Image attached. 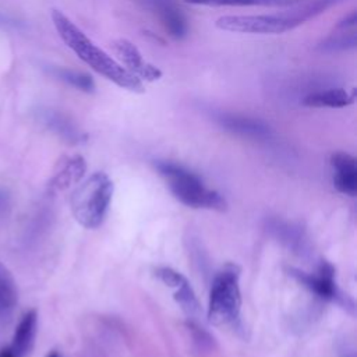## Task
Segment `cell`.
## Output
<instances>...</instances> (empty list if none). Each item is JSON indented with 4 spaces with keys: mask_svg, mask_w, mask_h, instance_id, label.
Wrapping results in <instances>:
<instances>
[{
    "mask_svg": "<svg viewBox=\"0 0 357 357\" xmlns=\"http://www.w3.org/2000/svg\"><path fill=\"white\" fill-rule=\"evenodd\" d=\"M52 21L63 42L91 68L114 82L120 88L134 92H142V82L107 53L98 47L74 22H71L61 11L52 10Z\"/></svg>",
    "mask_w": 357,
    "mask_h": 357,
    "instance_id": "cell-1",
    "label": "cell"
},
{
    "mask_svg": "<svg viewBox=\"0 0 357 357\" xmlns=\"http://www.w3.org/2000/svg\"><path fill=\"white\" fill-rule=\"evenodd\" d=\"M113 195V183L103 172H96L81 183L70 198V206L75 220L86 227H99L107 213Z\"/></svg>",
    "mask_w": 357,
    "mask_h": 357,
    "instance_id": "cell-2",
    "label": "cell"
},
{
    "mask_svg": "<svg viewBox=\"0 0 357 357\" xmlns=\"http://www.w3.org/2000/svg\"><path fill=\"white\" fill-rule=\"evenodd\" d=\"M155 166L160 176L165 177L172 194L184 205L220 212L226 211L227 202L223 195L206 188L192 172L172 162H156Z\"/></svg>",
    "mask_w": 357,
    "mask_h": 357,
    "instance_id": "cell-3",
    "label": "cell"
},
{
    "mask_svg": "<svg viewBox=\"0 0 357 357\" xmlns=\"http://www.w3.org/2000/svg\"><path fill=\"white\" fill-rule=\"evenodd\" d=\"M238 278L240 271L233 264H227L215 275L208 304V318L213 325L227 326L238 321L241 310Z\"/></svg>",
    "mask_w": 357,
    "mask_h": 357,
    "instance_id": "cell-4",
    "label": "cell"
},
{
    "mask_svg": "<svg viewBox=\"0 0 357 357\" xmlns=\"http://www.w3.org/2000/svg\"><path fill=\"white\" fill-rule=\"evenodd\" d=\"M223 31L243 33H282L297 26L289 13L280 15H225L216 21Z\"/></svg>",
    "mask_w": 357,
    "mask_h": 357,
    "instance_id": "cell-5",
    "label": "cell"
},
{
    "mask_svg": "<svg viewBox=\"0 0 357 357\" xmlns=\"http://www.w3.org/2000/svg\"><path fill=\"white\" fill-rule=\"evenodd\" d=\"M113 50L119 56V59L126 64V70L130 71L132 75H135L138 79H146L153 81L160 78L162 71L152 64L146 63L139 50L128 40L119 39L113 43Z\"/></svg>",
    "mask_w": 357,
    "mask_h": 357,
    "instance_id": "cell-6",
    "label": "cell"
},
{
    "mask_svg": "<svg viewBox=\"0 0 357 357\" xmlns=\"http://www.w3.org/2000/svg\"><path fill=\"white\" fill-rule=\"evenodd\" d=\"M145 8L155 13L169 33L181 39L187 33V21L174 0H138Z\"/></svg>",
    "mask_w": 357,
    "mask_h": 357,
    "instance_id": "cell-7",
    "label": "cell"
},
{
    "mask_svg": "<svg viewBox=\"0 0 357 357\" xmlns=\"http://www.w3.org/2000/svg\"><path fill=\"white\" fill-rule=\"evenodd\" d=\"M289 272L293 278H296L300 283H303L307 289L319 297L325 300H337L339 291L333 280L335 271L328 262H322L318 275H311L294 268H291Z\"/></svg>",
    "mask_w": 357,
    "mask_h": 357,
    "instance_id": "cell-8",
    "label": "cell"
},
{
    "mask_svg": "<svg viewBox=\"0 0 357 357\" xmlns=\"http://www.w3.org/2000/svg\"><path fill=\"white\" fill-rule=\"evenodd\" d=\"M331 165L333 167V184L335 187L347 195H356L357 192V165L356 159L346 152H336L331 156Z\"/></svg>",
    "mask_w": 357,
    "mask_h": 357,
    "instance_id": "cell-9",
    "label": "cell"
},
{
    "mask_svg": "<svg viewBox=\"0 0 357 357\" xmlns=\"http://www.w3.org/2000/svg\"><path fill=\"white\" fill-rule=\"evenodd\" d=\"M216 121L227 131L251 137V138H266L269 135V127L257 119L233 114V113H219L216 114Z\"/></svg>",
    "mask_w": 357,
    "mask_h": 357,
    "instance_id": "cell-10",
    "label": "cell"
},
{
    "mask_svg": "<svg viewBox=\"0 0 357 357\" xmlns=\"http://www.w3.org/2000/svg\"><path fill=\"white\" fill-rule=\"evenodd\" d=\"M36 328L38 314L35 310H29L18 322L11 339V344L8 346L14 357H25L29 353L35 342Z\"/></svg>",
    "mask_w": 357,
    "mask_h": 357,
    "instance_id": "cell-11",
    "label": "cell"
},
{
    "mask_svg": "<svg viewBox=\"0 0 357 357\" xmlns=\"http://www.w3.org/2000/svg\"><path fill=\"white\" fill-rule=\"evenodd\" d=\"M85 169H86L85 160L81 156L67 158L59 166V169L54 172V174L49 183V188L53 192L64 191L70 185L81 181V178L84 177Z\"/></svg>",
    "mask_w": 357,
    "mask_h": 357,
    "instance_id": "cell-12",
    "label": "cell"
},
{
    "mask_svg": "<svg viewBox=\"0 0 357 357\" xmlns=\"http://www.w3.org/2000/svg\"><path fill=\"white\" fill-rule=\"evenodd\" d=\"M354 102V96L343 88H329L308 93L303 103L311 107H344Z\"/></svg>",
    "mask_w": 357,
    "mask_h": 357,
    "instance_id": "cell-13",
    "label": "cell"
},
{
    "mask_svg": "<svg viewBox=\"0 0 357 357\" xmlns=\"http://www.w3.org/2000/svg\"><path fill=\"white\" fill-rule=\"evenodd\" d=\"M18 301V289L14 276L0 262V321L10 319Z\"/></svg>",
    "mask_w": 357,
    "mask_h": 357,
    "instance_id": "cell-14",
    "label": "cell"
},
{
    "mask_svg": "<svg viewBox=\"0 0 357 357\" xmlns=\"http://www.w3.org/2000/svg\"><path fill=\"white\" fill-rule=\"evenodd\" d=\"M305 0H185L194 6L209 7H245V6H262V7H293Z\"/></svg>",
    "mask_w": 357,
    "mask_h": 357,
    "instance_id": "cell-15",
    "label": "cell"
},
{
    "mask_svg": "<svg viewBox=\"0 0 357 357\" xmlns=\"http://www.w3.org/2000/svg\"><path fill=\"white\" fill-rule=\"evenodd\" d=\"M340 1H343V0H305L303 3L296 4L297 7L287 13L290 14V17L294 20V22L298 26L300 24H304L305 21L317 17L318 14L324 13L325 10L331 8L332 6H335Z\"/></svg>",
    "mask_w": 357,
    "mask_h": 357,
    "instance_id": "cell-16",
    "label": "cell"
},
{
    "mask_svg": "<svg viewBox=\"0 0 357 357\" xmlns=\"http://www.w3.org/2000/svg\"><path fill=\"white\" fill-rule=\"evenodd\" d=\"M43 121L49 128H52L54 132L66 138L67 141H78L79 139V132L77 128L60 113L47 110L43 113Z\"/></svg>",
    "mask_w": 357,
    "mask_h": 357,
    "instance_id": "cell-17",
    "label": "cell"
},
{
    "mask_svg": "<svg viewBox=\"0 0 357 357\" xmlns=\"http://www.w3.org/2000/svg\"><path fill=\"white\" fill-rule=\"evenodd\" d=\"M52 74L54 77H57L59 79L67 82L68 85H71V86H74V88H77L79 91L92 92L95 89L93 79L88 74H85V73L56 67V68H52Z\"/></svg>",
    "mask_w": 357,
    "mask_h": 357,
    "instance_id": "cell-18",
    "label": "cell"
},
{
    "mask_svg": "<svg viewBox=\"0 0 357 357\" xmlns=\"http://www.w3.org/2000/svg\"><path fill=\"white\" fill-rule=\"evenodd\" d=\"M357 45V35L354 31L346 33H337V35H332L326 39H324L317 49L319 52H325V53H333V52H343V50H349V49H354Z\"/></svg>",
    "mask_w": 357,
    "mask_h": 357,
    "instance_id": "cell-19",
    "label": "cell"
},
{
    "mask_svg": "<svg viewBox=\"0 0 357 357\" xmlns=\"http://www.w3.org/2000/svg\"><path fill=\"white\" fill-rule=\"evenodd\" d=\"M173 297H174L176 303L181 307V310L187 315L194 317V315H197L199 312V303H198V300L195 297V293L191 289L188 280L174 289Z\"/></svg>",
    "mask_w": 357,
    "mask_h": 357,
    "instance_id": "cell-20",
    "label": "cell"
},
{
    "mask_svg": "<svg viewBox=\"0 0 357 357\" xmlns=\"http://www.w3.org/2000/svg\"><path fill=\"white\" fill-rule=\"evenodd\" d=\"M155 275L158 279H160L166 286L169 287H178L180 284H183L184 282H187V279L177 271L167 268V266H160L155 271Z\"/></svg>",
    "mask_w": 357,
    "mask_h": 357,
    "instance_id": "cell-21",
    "label": "cell"
},
{
    "mask_svg": "<svg viewBox=\"0 0 357 357\" xmlns=\"http://www.w3.org/2000/svg\"><path fill=\"white\" fill-rule=\"evenodd\" d=\"M356 22H357V15H356V13L353 11L349 17H346L343 21H340V24H339V28H347V26H354L356 25Z\"/></svg>",
    "mask_w": 357,
    "mask_h": 357,
    "instance_id": "cell-22",
    "label": "cell"
},
{
    "mask_svg": "<svg viewBox=\"0 0 357 357\" xmlns=\"http://www.w3.org/2000/svg\"><path fill=\"white\" fill-rule=\"evenodd\" d=\"M0 357H14V354L10 350V347H3L0 349Z\"/></svg>",
    "mask_w": 357,
    "mask_h": 357,
    "instance_id": "cell-23",
    "label": "cell"
},
{
    "mask_svg": "<svg viewBox=\"0 0 357 357\" xmlns=\"http://www.w3.org/2000/svg\"><path fill=\"white\" fill-rule=\"evenodd\" d=\"M47 357H59V354H57V351H52L47 354Z\"/></svg>",
    "mask_w": 357,
    "mask_h": 357,
    "instance_id": "cell-24",
    "label": "cell"
}]
</instances>
